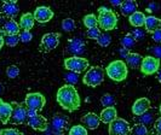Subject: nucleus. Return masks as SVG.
<instances>
[{
  "mask_svg": "<svg viewBox=\"0 0 161 135\" xmlns=\"http://www.w3.org/2000/svg\"><path fill=\"white\" fill-rule=\"evenodd\" d=\"M56 99L59 106L69 112L76 111L81 105L80 96L76 88L69 85H64L57 91Z\"/></svg>",
  "mask_w": 161,
  "mask_h": 135,
  "instance_id": "nucleus-1",
  "label": "nucleus"
},
{
  "mask_svg": "<svg viewBox=\"0 0 161 135\" xmlns=\"http://www.w3.org/2000/svg\"><path fill=\"white\" fill-rule=\"evenodd\" d=\"M99 16L97 18L99 29H103L104 32H110L116 28L118 25V16L113 10L107 8H98Z\"/></svg>",
  "mask_w": 161,
  "mask_h": 135,
  "instance_id": "nucleus-2",
  "label": "nucleus"
},
{
  "mask_svg": "<svg viewBox=\"0 0 161 135\" xmlns=\"http://www.w3.org/2000/svg\"><path fill=\"white\" fill-rule=\"evenodd\" d=\"M127 65L122 59H118V60H113L109 64L105 69V74L108 75L109 79L116 82H121L127 77Z\"/></svg>",
  "mask_w": 161,
  "mask_h": 135,
  "instance_id": "nucleus-3",
  "label": "nucleus"
},
{
  "mask_svg": "<svg viewBox=\"0 0 161 135\" xmlns=\"http://www.w3.org/2000/svg\"><path fill=\"white\" fill-rule=\"evenodd\" d=\"M104 80V70L101 66H92L84 75L82 82L89 87H97Z\"/></svg>",
  "mask_w": 161,
  "mask_h": 135,
  "instance_id": "nucleus-4",
  "label": "nucleus"
},
{
  "mask_svg": "<svg viewBox=\"0 0 161 135\" xmlns=\"http://www.w3.org/2000/svg\"><path fill=\"white\" fill-rule=\"evenodd\" d=\"M64 68L68 71L80 74L89 68V60L82 57H69L64 59Z\"/></svg>",
  "mask_w": 161,
  "mask_h": 135,
  "instance_id": "nucleus-5",
  "label": "nucleus"
},
{
  "mask_svg": "<svg viewBox=\"0 0 161 135\" xmlns=\"http://www.w3.org/2000/svg\"><path fill=\"white\" fill-rule=\"evenodd\" d=\"M45 96H42L41 93H29L25 96V100H24V104H25V107L27 110H31V111H40L44 109L45 106Z\"/></svg>",
  "mask_w": 161,
  "mask_h": 135,
  "instance_id": "nucleus-6",
  "label": "nucleus"
},
{
  "mask_svg": "<svg viewBox=\"0 0 161 135\" xmlns=\"http://www.w3.org/2000/svg\"><path fill=\"white\" fill-rule=\"evenodd\" d=\"M12 105V113L10 117V122L14 124H23L28 121V110L21 104H11Z\"/></svg>",
  "mask_w": 161,
  "mask_h": 135,
  "instance_id": "nucleus-7",
  "label": "nucleus"
},
{
  "mask_svg": "<svg viewBox=\"0 0 161 135\" xmlns=\"http://www.w3.org/2000/svg\"><path fill=\"white\" fill-rule=\"evenodd\" d=\"M159 68H160V60L159 59H156L152 56H147L143 58L139 69H141L142 74L149 76V75H153V74L159 71Z\"/></svg>",
  "mask_w": 161,
  "mask_h": 135,
  "instance_id": "nucleus-8",
  "label": "nucleus"
},
{
  "mask_svg": "<svg viewBox=\"0 0 161 135\" xmlns=\"http://www.w3.org/2000/svg\"><path fill=\"white\" fill-rule=\"evenodd\" d=\"M131 127L129 122L122 118H116L109 124V135H129Z\"/></svg>",
  "mask_w": 161,
  "mask_h": 135,
  "instance_id": "nucleus-9",
  "label": "nucleus"
},
{
  "mask_svg": "<svg viewBox=\"0 0 161 135\" xmlns=\"http://www.w3.org/2000/svg\"><path fill=\"white\" fill-rule=\"evenodd\" d=\"M59 38H61V34H58V33H47V34H45L40 42L41 51L50 52V51L55 49L58 46V44H59Z\"/></svg>",
  "mask_w": 161,
  "mask_h": 135,
  "instance_id": "nucleus-10",
  "label": "nucleus"
},
{
  "mask_svg": "<svg viewBox=\"0 0 161 135\" xmlns=\"http://www.w3.org/2000/svg\"><path fill=\"white\" fill-rule=\"evenodd\" d=\"M68 126H69V118L62 113H56L51 118V129L57 135H62Z\"/></svg>",
  "mask_w": 161,
  "mask_h": 135,
  "instance_id": "nucleus-11",
  "label": "nucleus"
},
{
  "mask_svg": "<svg viewBox=\"0 0 161 135\" xmlns=\"http://www.w3.org/2000/svg\"><path fill=\"white\" fill-rule=\"evenodd\" d=\"M33 16H34V19L36 22H39V23H46V22L52 19L53 12L47 6H39V8H35Z\"/></svg>",
  "mask_w": 161,
  "mask_h": 135,
  "instance_id": "nucleus-12",
  "label": "nucleus"
},
{
  "mask_svg": "<svg viewBox=\"0 0 161 135\" xmlns=\"http://www.w3.org/2000/svg\"><path fill=\"white\" fill-rule=\"evenodd\" d=\"M28 126L34 129V130H39V132H45L47 129V119L45 118L44 116L41 115H35V116H32V117H28V121H27Z\"/></svg>",
  "mask_w": 161,
  "mask_h": 135,
  "instance_id": "nucleus-13",
  "label": "nucleus"
},
{
  "mask_svg": "<svg viewBox=\"0 0 161 135\" xmlns=\"http://www.w3.org/2000/svg\"><path fill=\"white\" fill-rule=\"evenodd\" d=\"M67 48H68V52L74 55V57H80L85 52V42L78 38H74L68 41Z\"/></svg>",
  "mask_w": 161,
  "mask_h": 135,
  "instance_id": "nucleus-14",
  "label": "nucleus"
},
{
  "mask_svg": "<svg viewBox=\"0 0 161 135\" xmlns=\"http://www.w3.org/2000/svg\"><path fill=\"white\" fill-rule=\"evenodd\" d=\"M150 109V100L148 98H139L137 99L133 106H132V113L135 116H142L144 112H147Z\"/></svg>",
  "mask_w": 161,
  "mask_h": 135,
  "instance_id": "nucleus-15",
  "label": "nucleus"
},
{
  "mask_svg": "<svg viewBox=\"0 0 161 135\" xmlns=\"http://www.w3.org/2000/svg\"><path fill=\"white\" fill-rule=\"evenodd\" d=\"M99 122H101L99 116H97L95 112H89L81 117V123L86 129H92V130L97 129L99 126Z\"/></svg>",
  "mask_w": 161,
  "mask_h": 135,
  "instance_id": "nucleus-16",
  "label": "nucleus"
},
{
  "mask_svg": "<svg viewBox=\"0 0 161 135\" xmlns=\"http://www.w3.org/2000/svg\"><path fill=\"white\" fill-rule=\"evenodd\" d=\"M1 12L6 17H8L10 19H12L19 12L18 4H17L16 1H4L3 3V8H1Z\"/></svg>",
  "mask_w": 161,
  "mask_h": 135,
  "instance_id": "nucleus-17",
  "label": "nucleus"
},
{
  "mask_svg": "<svg viewBox=\"0 0 161 135\" xmlns=\"http://www.w3.org/2000/svg\"><path fill=\"white\" fill-rule=\"evenodd\" d=\"M0 32L4 33L6 36L10 35H18L19 34V25L15 19H8L0 27Z\"/></svg>",
  "mask_w": 161,
  "mask_h": 135,
  "instance_id": "nucleus-18",
  "label": "nucleus"
},
{
  "mask_svg": "<svg viewBox=\"0 0 161 135\" xmlns=\"http://www.w3.org/2000/svg\"><path fill=\"white\" fill-rule=\"evenodd\" d=\"M11 113H12V105L0 99V122L3 124H6L8 122H10Z\"/></svg>",
  "mask_w": 161,
  "mask_h": 135,
  "instance_id": "nucleus-19",
  "label": "nucleus"
},
{
  "mask_svg": "<svg viewBox=\"0 0 161 135\" xmlns=\"http://www.w3.org/2000/svg\"><path fill=\"white\" fill-rule=\"evenodd\" d=\"M137 1H135V0H126V1H122V4H121L120 12L122 13V16L130 17L132 16L135 12H137Z\"/></svg>",
  "mask_w": 161,
  "mask_h": 135,
  "instance_id": "nucleus-20",
  "label": "nucleus"
},
{
  "mask_svg": "<svg viewBox=\"0 0 161 135\" xmlns=\"http://www.w3.org/2000/svg\"><path fill=\"white\" fill-rule=\"evenodd\" d=\"M34 16H33V13L31 12H27V13H24L23 16L21 17V19H19V29H23L24 32H31V29L33 28V25H34Z\"/></svg>",
  "mask_w": 161,
  "mask_h": 135,
  "instance_id": "nucleus-21",
  "label": "nucleus"
},
{
  "mask_svg": "<svg viewBox=\"0 0 161 135\" xmlns=\"http://www.w3.org/2000/svg\"><path fill=\"white\" fill-rule=\"evenodd\" d=\"M118 113H116V110L115 107H107V109H103L101 115H99V119L103 122V123H107V124H110L114 119H116L118 117Z\"/></svg>",
  "mask_w": 161,
  "mask_h": 135,
  "instance_id": "nucleus-22",
  "label": "nucleus"
},
{
  "mask_svg": "<svg viewBox=\"0 0 161 135\" xmlns=\"http://www.w3.org/2000/svg\"><path fill=\"white\" fill-rule=\"evenodd\" d=\"M144 27H145V32L154 33L156 29H160V18L152 16V15L145 17Z\"/></svg>",
  "mask_w": 161,
  "mask_h": 135,
  "instance_id": "nucleus-23",
  "label": "nucleus"
},
{
  "mask_svg": "<svg viewBox=\"0 0 161 135\" xmlns=\"http://www.w3.org/2000/svg\"><path fill=\"white\" fill-rule=\"evenodd\" d=\"M129 21L131 25H133V27H136V28H142L143 25H144V22H145V15L143 12H135L132 16L129 17Z\"/></svg>",
  "mask_w": 161,
  "mask_h": 135,
  "instance_id": "nucleus-24",
  "label": "nucleus"
},
{
  "mask_svg": "<svg viewBox=\"0 0 161 135\" xmlns=\"http://www.w3.org/2000/svg\"><path fill=\"white\" fill-rule=\"evenodd\" d=\"M142 60H143V58L141 57V55L130 53L127 58H126V65H129L130 68H132V69H137V68H141Z\"/></svg>",
  "mask_w": 161,
  "mask_h": 135,
  "instance_id": "nucleus-25",
  "label": "nucleus"
},
{
  "mask_svg": "<svg viewBox=\"0 0 161 135\" xmlns=\"http://www.w3.org/2000/svg\"><path fill=\"white\" fill-rule=\"evenodd\" d=\"M138 121H139L141 124H143L145 127H147V126H150L154 122V112L148 110V111L144 112L142 116L138 117Z\"/></svg>",
  "mask_w": 161,
  "mask_h": 135,
  "instance_id": "nucleus-26",
  "label": "nucleus"
},
{
  "mask_svg": "<svg viewBox=\"0 0 161 135\" xmlns=\"http://www.w3.org/2000/svg\"><path fill=\"white\" fill-rule=\"evenodd\" d=\"M120 42H121V45H122V47L129 49V51L137 44V41L133 39V36H132L131 34H126L124 38H121Z\"/></svg>",
  "mask_w": 161,
  "mask_h": 135,
  "instance_id": "nucleus-27",
  "label": "nucleus"
},
{
  "mask_svg": "<svg viewBox=\"0 0 161 135\" xmlns=\"http://www.w3.org/2000/svg\"><path fill=\"white\" fill-rule=\"evenodd\" d=\"M84 25L87 28V29H91V28H95L98 25V21H97V17L91 13V15H86L84 17Z\"/></svg>",
  "mask_w": 161,
  "mask_h": 135,
  "instance_id": "nucleus-28",
  "label": "nucleus"
},
{
  "mask_svg": "<svg viewBox=\"0 0 161 135\" xmlns=\"http://www.w3.org/2000/svg\"><path fill=\"white\" fill-rule=\"evenodd\" d=\"M130 135H148V129L143 124L137 123V124H135L133 127L131 128Z\"/></svg>",
  "mask_w": 161,
  "mask_h": 135,
  "instance_id": "nucleus-29",
  "label": "nucleus"
},
{
  "mask_svg": "<svg viewBox=\"0 0 161 135\" xmlns=\"http://www.w3.org/2000/svg\"><path fill=\"white\" fill-rule=\"evenodd\" d=\"M101 104L104 106L105 109L107 107H114V104H115V96L110 93H107L104 96L101 98Z\"/></svg>",
  "mask_w": 161,
  "mask_h": 135,
  "instance_id": "nucleus-30",
  "label": "nucleus"
},
{
  "mask_svg": "<svg viewBox=\"0 0 161 135\" xmlns=\"http://www.w3.org/2000/svg\"><path fill=\"white\" fill-rule=\"evenodd\" d=\"M64 81L67 82V85L74 86V85H76L79 82V74L68 71L67 74H64Z\"/></svg>",
  "mask_w": 161,
  "mask_h": 135,
  "instance_id": "nucleus-31",
  "label": "nucleus"
},
{
  "mask_svg": "<svg viewBox=\"0 0 161 135\" xmlns=\"http://www.w3.org/2000/svg\"><path fill=\"white\" fill-rule=\"evenodd\" d=\"M110 41H112V36H110L108 33H101L99 38L97 39L98 45H99V46H102V47H107V46H109Z\"/></svg>",
  "mask_w": 161,
  "mask_h": 135,
  "instance_id": "nucleus-32",
  "label": "nucleus"
},
{
  "mask_svg": "<svg viewBox=\"0 0 161 135\" xmlns=\"http://www.w3.org/2000/svg\"><path fill=\"white\" fill-rule=\"evenodd\" d=\"M61 25H62V29L67 33H70L75 29V22H74V19H72V18H65V19H63Z\"/></svg>",
  "mask_w": 161,
  "mask_h": 135,
  "instance_id": "nucleus-33",
  "label": "nucleus"
},
{
  "mask_svg": "<svg viewBox=\"0 0 161 135\" xmlns=\"http://www.w3.org/2000/svg\"><path fill=\"white\" fill-rule=\"evenodd\" d=\"M68 135H89L87 134V129L84 126H73L69 129V134Z\"/></svg>",
  "mask_w": 161,
  "mask_h": 135,
  "instance_id": "nucleus-34",
  "label": "nucleus"
},
{
  "mask_svg": "<svg viewBox=\"0 0 161 135\" xmlns=\"http://www.w3.org/2000/svg\"><path fill=\"white\" fill-rule=\"evenodd\" d=\"M6 75L8 79H16L17 76L19 75V69L17 65H10L6 69Z\"/></svg>",
  "mask_w": 161,
  "mask_h": 135,
  "instance_id": "nucleus-35",
  "label": "nucleus"
},
{
  "mask_svg": "<svg viewBox=\"0 0 161 135\" xmlns=\"http://www.w3.org/2000/svg\"><path fill=\"white\" fill-rule=\"evenodd\" d=\"M86 35H87V38H89V39L97 40L98 38H99V35H101V29H99L98 27H95V28L87 29V32H86Z\"/></svg>",
  "mask_w": 161,
  "mask_h": 135,
  "instance_id": "nucleus-36",
  "label": "nucleus"
},
{
  "mask_svg": "<svg viewBox=\"0 0 161 135\" xmlns=\"http://www.w3.org/2000/svg\"><path fill=\"white\" fill-rule=\"evenodd\" d=\"M4 41H5V44H6L8 46L15 47L17 44L19 42V38H18V35H10V36H6V38L4 39Z\"/></svg>",
  "mask_w": 161,
  "mask_h": 135,
  "instance_id": "nucleus-37",
  "label": "nucleus"
},
{
  "mask_svg": "<svg viewBox=\"0 0 161 135\" xmlns=\"http://www.w3.org/2000/svg\"><path fill=\"white\" fill-rule=\"evenodd\" d=\"M18 38H19V41L21 42H23V44H28V42H31L33 39V35L31 32H22L18 34Z\"/></svg>",
  "mask_w": 161,
  "mask_h": 135,
  "instance_id": "nucleus-38",
  "label": "nucleus"
},
{
  "mask_svg": "<svg viewBox=\"0 0 161 135\" xmlns=\"http://www.w3.org/2000/svg\"><path fill=\"white\" fill-rule=\"evenodd\" d=\"M131 35L133 36V39L136 40V41H142L145 38V30L138 28V29H135L133 32L131 33Z\"/></svg>",
  "mask_w": 161,
  "mask_h": 135,
  "instance_id": "nucleus-39",
  "label": "nucleus"
},
{
  "mask_svg": "<svg viewBox=\"0 0 161 135\" xmlns=\"http://www.w3.org/2000/svg\"><path fill=\"white\" fill-rule=\"evenodd\" d=\"M150 53H152V57L156 58L161 60V45H156V46H153V47L149 48Z\"/></svg>",
  "mask_w": 161,
  "mask_h": 135,
  "instance_id": "nucleus-40",
  "label": "nucleus"
},
{
  "mask_svg": "<svg viewBox=\"0 0 161 135\" xmlns=\"http://www.w3.org/2000/svg\"><path fill=\"white\" fill-rule=\"evenodd\" d=\"M0 135H23L18 129L15 128H6V129H3L0 130Z\"/></svg>",
  "mask_w": 161,
  "mask_h": 135,
  "instance_id": "nucleus-41",
  "label": "nucleus"
},
{
  "mask_svg": "<svg viewBox=\"0 0 161 135\" xmlns=\"http://www.w3.org/2000/svg\"><path fill=\"white\" fill-rule=\"evenodd\" d=\"M152 38L155 42L161 44V29H156L154 33H152Z\"/></svg>",
  "mask_w": 161,
  "mask_h": 135,
  "instance_id": "nucleus-42",
  "label": "nucleus"
},
{
  "mask_svg": "<svg viewBox=\"0 0 161 135\" xmlns=\"http://www.w3.org/2000/svg\"><path fill=\"white\" fill-rule=\"evenodd\" d=\"M119 55H120L121 58H127V56L130 55V51L129 49H126V48H124V47H121L120 49H119Z\"/></svg>",
  "mask_w": 161,
  "mask_h": 135,
  "instance_id": "nucleus-43",
  "label": "nucleus"
},
{
  "mask_svg": "<svg viewBox=\"0 0 161 135\" xmlns=\"http://www.w3.org/2000/svg\"><path fill=\"white\" fill-rule=\"evenodd\" d=\"M155 129H156V133L161 135V117L155 121Z\"/></svg>",
  "mask_w": 161,
  "mask_h": 135,
  "instance_id": "nucleus-44",
  "label": "nucleus"
},
{
  "mask_svg": "<svg viewBox=\"0 0 161 135\" xmlns=\"http://www.w3.org/2000/svg\"><path fill=\"white\" fill-rule=\"evenodd\" d=\"M122 1H116V0H112V5L113 6H121Z\"/></svg>",
  "mask_w": 161,
  "mask_h": 135,
  "instance_id": "nucleus-45",
  "label": "nucleus"
},
{
  "mask_svg": "<svg viewBox=\"0 0 161 135\" xmlns=\"http://www.w3.org/2000/svg\"><path fill=\"white\" fill-rule=\"evenodd\" d=\"M4 44H5V41H4V38H3V35H0V48L4 46Z\"/></svg>",
  "mask_w": 161,
  "mask_h": 135,
  "instance_id": "nucleus-46",
  "label": "nucleus"
},
{
  "mask_svg": "<svg viewBox=\"0 0 161 135\" xmlns=\"http://www.w3.org/2000/svg\"><path fill=\"white\" fill-rule=\"evenodd\" d=\"M156 79H158V81L161 83V70H159L158 71V75H156Z\"/></svg>",
  "mask_w": 161,
  "mask_h": 135,
  "instance_id": "nucleus-47",
  "label": "nucleus"
},
{
  "mask_svg": "<svg viewBox=\"0 0 161 135\" xmlns=\"http://www.w3.org/2000/svg\"><path fill=\"white\" fill-rule=\"evenodd\" d=\"M1 92H3V85L0 83V93H1Z\"/></svg>",
  "mask_w": 161,
  "mask_h": 135,
  "instance_id": "nucleus-48",
  "label": "nucleus"
},
{
  "mask_svg": "<svg viewBox=\"0 0 161 135\" xmlns=\"http://www.w3.org/2000/svg\"><path fill=\"white\" fill-rule=\"evenodd\" d=\"M159 111H160V115H161V105H160V107H159Z\"/></svg>",
  "mask_w": 161,
  "mask_h": 135,
  "instance_id": "nucleus-49",
  "label": "nucleus"
},
{
  "mask_svg": "<svg viewBox=\"0 0 161 135\" xmlns=\"http://www.w3.org/2000/svg\"><path fill=\"white\" fill-rule=\"evenodd\" d=\"M152 135H160V134H158V133H155V134H152Z\"/></svg>",
  "mask_w": 161,
  "mask_h": 135,
  "instance_id": "nucleus-50",
  "label": "nucleus"
},
{
  "mask_svg": "<svg viewBox=\"0 0 161 135\" xmlns=\"http://www.w3.org/2000/svg\"><path fill=\"white\" fill-rule=\"evenodd\" d=\"M160 29H161V19H160Z\"/></svg>",
  "mask_w": 161,
  "mask_h": 135,
  "instance_id": "nucleus-51",
  "label": "nucleus"
},
{
  "mask_svg": "<svg viewBox=\"0 0 161 135\" xmlns=\"http://www.w3.org/2000/svg\"><path fill=\"white\" fill-rule=\"evenodd\" d=\"M0 12H1V8H0Z\"/></svg>",
  "mask_w": 161,
  "mask_h": 135,
  "instance_id": "nucleus-52",
  "label": "nucleus"
}]
</instances>
